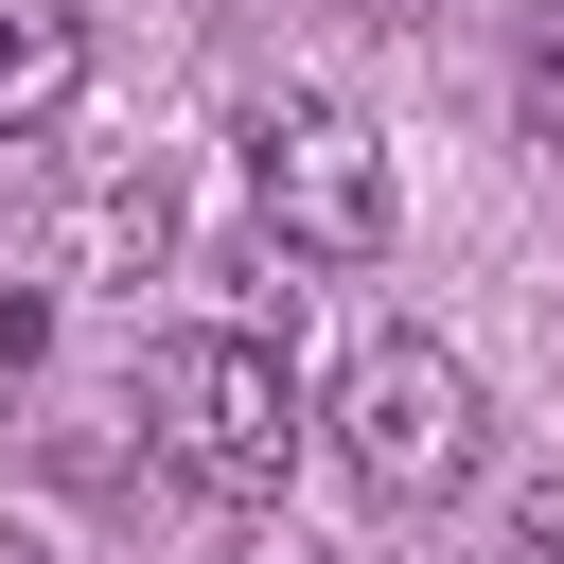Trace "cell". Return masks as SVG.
<instances>
[{"label":"cell","mask_w":564,"mask_h":564,"mask_svg":"<svg viewBox=\"0 0 564 564\" xmlns=\"http://www.w3.org/2000/svg\"><path fill=\"white\" fill-rule=\"evenodd\" d=\"M229 141H247L264 247H300V264H370V247H388V141H370L335 88H264Z\"/></svg>","instance_id":"cell-3"},{"label":"cell","mask_w":564,"mask_h":564,"mask_svg":"<svg viewBox=\"0 0 564 564\" xmlns=\"http://www.w3.org/2000/svg\"><path fill=\"white\" fill-rule=\"evenodd\" d=\"M229 564H317V546H300V529H264V546H229Z\"/></svg>","instance_id":"cell-7"},{"label":"cell","mask_w":564,"mask_h":564,"mask_svg":"<svg viewBox=\"0 0 564 564\" xmlns=\"http://www.w3.org/2000/svg\"><path fill=\"white\" fill-rule=\"evenodd\" d=\"M123 247H159V176H88V264H123Z\"/></svg>","instance_id":"cell-5"},{"label":"cell","mask_w":564,"mask_h":564,"mask_svg":"<svg viewBox=\"0 0 564 564\" xmlns=\"http://www.w3.org/2000/svg\"><path fill=\"white\" fill-rule=\"evenodd\" d=\"M352 18H423V0H352Z\"/></svg>","instance_id":"cell-9"},{"label":"cell","mask_w":564,"mask_h":564,"mask_svg":"<svg viewBox=\"0 0 564 564\" xmlns=\"http://www.w3.org/2000/svg\"><path fill=\"white\" fill-rule=\"evenodd\" d=\"M70 88H88V18L70 0H0V141H35Z\"/></svg>","instance_id":"cell-4"},{"label":"cell","mask_w":564,"mask_h":564,"mask_svg":"<svg viewBox=\"0 0 564 564\" xmlns=\"http://www.w3.org/2000/svg\"><path fill=\"white\" fill-rule=\"evenodd\" d=\"M0 564H53V546H35V529H0Z\"/></svg>","instance_id":"cell-8"},{"label":"cell","mask_w":564,"mask_h":564,"mask_svg":"<svg viewBox=\"0 0 564 564\" xmlns=\"http://www.w3.org/2000/svg\"><path fill=\"white\" fill-rule=\"evenodd\" d=\"M476 458H494V405L441 335H370L335 370V476L370 511H441V494H476Z\"/></svg>","instance_id":"cell-2"},{"label":"cell","mask_w":564,"mask_h":564,"mask_svg":"<svg viewBox=\"0 0 564 564\" xmlns=\"http://www.w3.org/2000/svg\"><path fill=\"white\" fill-rule=\"evenodd\" d=\"M141 441H159L176 494L264 511L282 458H300V370H282V335H264V317H194V335H159V352H141Z\"/></svg>","instance_id":"cell-1"},{"label":"cell","mask_w":564,"mask_h":564,"mask_svg":"<svg viewBox=\"0 0 564 564\" xmlns=\"http://www.w3.org/2000/svg\"><path fill=\"white\" fill-rule=\"evenodd\" d=\"M494 564H564V476H529V494H511V529H494Z\"/></svg>","instance_id":"cell-6"}]
</instances>
